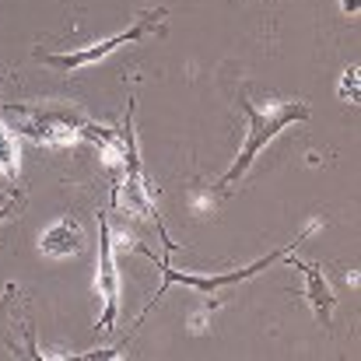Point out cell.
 <instances>
[{
    "instance_id": "1",
    "label": "cell",
    "mask_w": 361,
    "mask_h": 361,
    "mask_svg": "<svg viewBox=\"0 0 361 361\" xmlns=\"http://www.w3.org/2000/svg\"><path fill=\"white\" fill-rule=\"evenodd\" d=\"M242 113H245V123H249V137H245V147H242V154L235 158V165L221 176V186H228V183H235L242 179L245 172H249V165L256 161V154L284 130V126H291V123H305L309 120V106L305 102H281V106H267V109H259V106H252L245 95L239 99Z\"/></svg>"
},
{
    "instance_id": "2",
    "label": "cell",
    "mask_w": 361,
    "mask_h": 361,
    "mask_svg": "<svg viewBox=\"0 0 361 361\" xmlns=\"http://www.w3.org/2000/svg\"><path fill=\"white\" fill-rule=\"evenodd\" d=\"M11 113H18V133H25L39 144H49V147L88 140V133L95 126L88 116H81L74 109H28V106H18Z\"/></svg>"
},
{
    "instance_id": "3",
    "label": "cell",
    "mask_w": 361,
    "mask_h": 361,
    "mask_svg": "<svg viewBox=\"0 0 361 361\" xmlns=\"http://www.w3.org/2000/svg\"><path fill=\"white\" fill-rule=\"evenodd\" d=\"M123 186H120V204L137 214V218H147L154 221V228L165 235V225L154 211V200H151V190H147V179H144V169H140V151H137V137H133V123H130V109H126V133H123Z\"/></svg>"
},
{
    "instance_id": "4",
    "label": "cell",
    "mask_w": 361,
    "mask_h": 361,
    "mask_svg": "<svg viewBox=\"0 0 361 361\" xmlns=\"http://www.w3.org/2000/svg\"><path fill=\"white\" fill-rule=\"evenodd\" d=\"M161 18H165V7L147 11L137 25H130V28L120 32V35H109V39H102V42H95V46H88V49H78V53H46V56H39V60H42V63H49V67H56V71H81V67H92V63L106 60L113 49H120L123 42L144 39L151 28H158V21H161Z\"/></svg>"
},
{
    "instance_id": "5",
    "label": "cell",
    "mask_w": 361,
    "mask_h": 361,
    "mask_svg": "<svg viewBox=\"0 0 361 361\" xmlns=\"http://www.w3.org/2000/svg\"><path fill=\"white\" fill-rule=\"evenodd\" d=\"M99 298H102V316L99 326L109 334L120 316V270H116V252H113V235L106 225V214H99Z\"/></svg>"
},
{
    "instance_id": "6",
    "label": "cell",
    "mask_w": 361,
    "mask_h": 361,
    "mask_svg": "<svg viewBox=\"0 0 361 361\" xmlns=\"http://www.w3.org/2000/svg\"><path fill=\"white\" fill-rule=\"evenodd\" d=\"M284 252V249H281ZM281 252H267L263 259H256V263H249V267H242V270H232V274H218V277H197V274H179V270H172V263L165 259V256H151L158 267H161V277H165V288L169 284H186V288H193V291H204V295H211V291H218V288H225V284H239V281H245V277H252V274H259V270H267L274 259H281ZM165 288L154 295V302L165 295ZM151 302V305H154Z\"/></svg>"
},
{
    "instance_id": "7",
    "label": "cell",
    "mask_w": 361,
    "mask_h": 361,
    "mask_svg": "<svg viewBox=\"0 0 361 361\" xmlns=\"http://www.w3.org/2000/svg\"><path fill=\"white\" fill-rule=\"evenodd\" d=\"M85 245V235H81V225L74 218H63L56 225H49L42 235H39V249L46 256H78Z\"/></svg>"
},
{
    "instance_id": "8",
    "label": "cell",
    "mask_w": 361,
    "mask_h": 361,
    "mask_svg": "<svg viewBox=\"0 0 361 361\" xmlns=\"http://www.w3.org/2000/svg\"><path fill=\"white\" fill-rule=\"evenodd\" d=\"M288 263H291V267H298V270L305 274V298H309V305L316 309V316H319L323 323H330V312H334L337 298H334V291H330V284H326L323 270H319V267H312V263H302V259H295V256H288Z\"/></svg>"
},
{
    "instance_id": "9",
    "label": "cell",
    "mask_w": 361,
    "mask_h": 361,
    "mask_svg": "<svg viewBox=\"0 0 361 361\" xmlns=\"http://www.w3.org/2000/svg\"><path fill=\"white\" fill-rule=\"evenodd\" d=\"M0 172L18 176V133L0 120Z\"/></svg>"
},
{
    "instance_id": "10",
    "label": "cell",
    "mask_w": 361,
    "mask_h": 361,
    "mask_svg": "<svg viewBox=\"0 0 361 361\" xmlns=\"http://www.w3.org/2000/svg\"><path fill=\"white\" fill-rule=\"evenodd\" d=\"M361 67L358 63H351L344 74H341V88H337V95H341V102H351V106H358L361 102Z\"/></svg>"
},
{
    "instance_id": "11",
    "label": "cell",
    "mask_w": 361,
    "mask_h": 361,
    "mask_svg": "<svg viewBox=\"0 0 361 361\" xmlns=\"http://www.w3.org/2000/svg\"><path fill=\"white\" fill-rule=\"evenodd\" d=\"M341 7H344V14H358V0H341Z\"/></svg>"
},
{
    "instance_id": "12",
    "label": "cell",
    "mask_w": 361,
    "mask_h": 361,
    "mask_svg": "<svg viewBox=\"0 0 361 361\" xmlns=\"http://www.w3.org/2000/svg\"><path fill=\"white\" fill-rule=\"evenodd\" d=\"M11 211H14V200H4V207H0V221H4Z\"/></svg>"
},
{
    "instance_id": "13",
    "label": "cell",
    "mask_w": 361,
    "mask_h": 361,
    "mask_svg": "<svg viewBox=\"0 0 361 361\" xmlns=\"http://www.w3.org/2000/svg\"><path fill=\"white\" fill-rule=\"evenodd\" d=\"M0 81H4V78H0Z\"/></svg>"
}]
</instances>
